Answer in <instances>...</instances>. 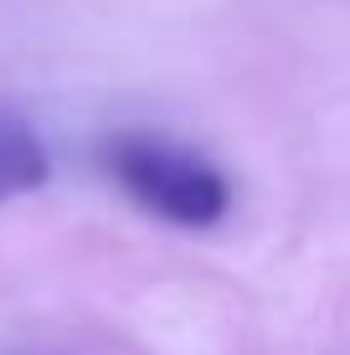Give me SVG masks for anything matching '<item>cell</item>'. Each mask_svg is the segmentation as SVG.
Segmentation results:
<instances>
[{
    "label": "cell",
    "instance_id": "obj_1",
    "mask_svg": "<svg viewBox=\"0 0 350 355\" xmlns=\"http://www.w3.org/2000/svg\"><path fill=\"white\" fill-rule=\"evenodd\" d=\"M114 180L124 186L150 216L175 227H216L232 211V186L211 160L180 150L155 134H119L103 150Z\"/></svg>",
    "mask_w": 350,
    "mask_h": 355
},
{
    "label": "cell",
    "instance_id": "obj_2",
    "mask_svg": "<svg viewBox=\"0 0 350 355\" xmlns=\"http://www.w3.org/2000/svg\"><path fill=\"white\" fill-rule=\"evenodd\" d=\"M46 175H52L46 144L36 139L16 114H0V201L46 186Z\"/></svg>",
    "mask_w": 350,
    "mask_h": 355
}]
</instances>
